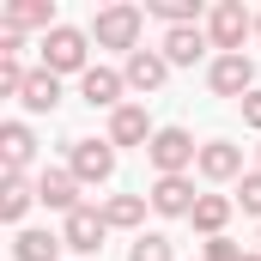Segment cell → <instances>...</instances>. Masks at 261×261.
Wrapping results in <instances>:
<instances>
[{
	"mask_svg": "<svg viewBox=\"0 0 261 261\" xmlns=\"http://www.w3.org/2000/svg\"><path fill=\"white\" fill-rule=\"evenodd\" d=\"M85 55H91V31L55 24V31L43 37V67H49L55 79H61V73H79V79H85V73H91V61H85Z\"/></svg>",
	"mask_w": 261,
	"mask_h": 261,
	"instance_id": "obj_1",
	"label": "cell"
},
{
	"mask_svg": "<svg viewBox=\"0 0 261 261\" xmlns=\"http://www.w3.org/2000/svg\"><path fill=\"white\" fill-rule=\"evenodd\" d=\"M249 37H255V18L243 12V0H219V6L206 12V43H213L219 55H243Z\"/></svg>",
	"mask_w": 261,
	"mask_h": 261,
	"instance_id": "obj_2",
	"label": "cell"
},
{
	"mask_svg": "<svg viewBox=\"0 0 261 261\" xmlns=\"http://www.w3.org/2000/svg\"><path fill=\"white\" fill-rule=\"evenodd\" d=\"M140 24H146L140 6H103V12L91 18V43H97V49H122V55H134V49H140Z\"/></svg>",
	"mask_w": 261,
	"mask_h": 261,
	"instance_id": "obj_3",
	"label": "cell"
},
{
	"mask_svg": "<svg viewBox=\"0 0 261 261\" xmlns=\"http://www.w3.org/2000/svg\"><path fill=\"white\" fill-rule=\"evenodd\" d=\"M146 158L158 164V176H182L189 164H200V146H195L189 128H158L152 146H146Z\"/></svg>",
	"mask_w": 261,
	"mask_h": 261,
	"instance_id": "obj_4",
	"label": "cell"
},
{
	"mask_svg": "<svg viewBox=\"0 0 261 261\" xmlns=\"http://www.w3.org/2000/svg\"><path fill=\"white\" fill-rule=\"evenodd\" d=\"M67 170H73L79 182H110V176H116V146H110V140H73Z\"/></svg>",
	"mask_w": 261,
	"mask_h": 261,
	"instance_id": "obj_5",
	"label": "cell"
},
{
	"mask_svg": "<svg viewBox=\"0 0 261 261\" xmlns=\"http://www.w3.org/2000/svg\"><path fill=\"white\" fill-rule=\"evenodd\" d=\"M206 85H213L219 97H237V103H243V97L255 91V61H249V55H219V61L206 67Z\"/></svg>",
	"mask_w": 261,
	"mask_h": 261,
	"instance_id": "obj_6",
	"label": "cell"
},
{
	"mask_svg": "<svg viewBox=\"0 0 261 261\" xmlns=\"http://www.w3.org/2000/svg\"><path fill=\"white\" fill-rule=\"evenodd\" d=\"M103 231H110L103 206H79V213H67V231H61V243L73 249V255H97V249H103Z\"/></svg>",
	"mask_w": 261,
	"mask_h": 261,
	"instance_id": "obj_7",
	"label": "cell"
},
{
	"mask_svg": "<svg viewBox=\"0 0 261 261\" xmlns=\"http://www.w3.org/2000/svg\"><path fill=\"white\" fill-rule=\"evenodd\" d=\"M195 170L206 182H237V176H249V170H243V146H231V140H206Z\"/></svg>",
	"mask_w": 261,
	"mask_h": 261,
	"instance_id": "obj_8",
	"label": "cell"
},
{
	"mask_svg": "<svg viewBox=\"0 0 261 261\" xmlns=\"http://www.w3.org/2000/svg\"><path fill=\"white\" fill-rule=\"evenodd\" d=\"M152 213H164V219H189V213H195V182H189V176H158V182H152Z\"/></svg>",
	"mask_w": 261,
	"mask_h": 261,
	"instance_id": "obj_9",
	"label": "cell"
},
{
	"mask_svg": "<svg viewBox=\"0 0 261 261\" xmlns=\"http://www.w3.org/2000/svg\"><path fill=\"white\" fill-rule=\"evenodd\" d=\"M122 85H128V79H122L116 67H91V73L79 79V97H85L91 110H110V116H116V110H122Z\"/></svg>",
	"mask_w": 261,
	"mask_h": 261,
	"instance_id": "obj_10",
	"label": "cell"
},
{
	"mask_svg": "<svg viewBox=\"0 0 261 261\" xmlns=\"http://www.w3.org/2000/svg\"><path fill=\"white\" fill-rule=\"evenodd\" d=\"M206 49H213V43H206V31H200V24H182V31H164V43H158V55H164L170 67H195L200 55H206Z\"/></svg>",
	"mask_w": 261,
	"mask_h": 261,
	"instance_id": "obj_11",
	"label": "cell"
},
{
	"mask_svg": "<svg viewBox=\"0 0 261 261\" xmlns=\"http://www.w3.org/2000/svg\"><path fill=\"white\" fill-rule=\"evenodd\" d=\"M0 24H6L12 37H18V31H43V37H49V31H55V0H12V6L0 12Z\"/></svg>",
	"mask_w": 261,
	"mask_h": 261,
	"instance_id": "obj_12",
	"label": "cell"
},
{
	"mask_svg": "<svg viewBox=\"0 0 261 261\" xmlns=\"http://www.w3.org/2000/svg\"><path fill=\"white\" fill-rule=\"evenodd\" d=\"M37 200L49 213H79V176L73 170H43L37 176Z\"/></svg>",
	"mask_w": 261,
	"mask_h": 261,
	"instance_id": "obj_13",
	"label": "cell"
},
{
	"mask_svg": "<svg viewBox=\"0 0 261 261\" xmlns=\"http://www.w3.org/2000/svg\"><path fill=\"white\" fill-rule=\"evenodd\" d=\"M152 122H146V103H122L110 116V146H152Z\"/></svg>",
	"mask_w": 261,
	"mask_h": 261,
	"instance_id": "obj_14",
	"label": "cell"
},
{
	"mask_svg": "<svg viewBox=\"0 0 261 261\" xmlns=\"http://www.w3.org/2000/svg\"><path fill=\"white\" fill-rule=\"evenodd\" d=\"M122 79H128L134 91H158V85L170 79V61H164L158 49H134V55H128V67H122Z\"/></svg>",
	"mask_w": 261,
	"mask_h": 261,
	"instance_id": "obj_15",
	"label": "cell"
},
{
	"mask_svg": "<svg viewBox=\"0 0 261 261\" xmlns=\"http://www.w3.org/2000/svg\"><path fill=\"white\" fill-rule=\"evenodd\" d=\"M18 103H24L31 116H55V110H61V79H55L49 67H37V73L24 79V91H18Z\"/></svg>",
	"mask_w": 261,
	"mask_h": 261,
	"instance_id": "obj_16",
	"label": "cell"
},
{
	"mask_svg": "<svg viewBox=\"0 0 261 261\" xmlns=\"http://www.w3.org/2000/svg\"><path fill=\"white\" fill-rule=\"evenodd\" d=\"M231 206H237L231 195H200V200H195V213H189V225H195L200 237H225V225H231Z\"/></svg>",
	"mask_w": 261,
	"mask_h": 261,
	"instance_id": "obj_17",
	"label": "cell"
},
{
	"mask_svg": "<svg viewBox=\"0 0 261 261\" xmlns=\"http://www.w3.org/2000/svg\"><path fill=\"white\" fill-rule=\"evenodd\" d=\"M31 146H37V140H31V128H24V122H6V128H0V158H6V176H24Z\"/></svg>",
	"mask_w": 261,
	"mask_h": 261,
	"instance_id": "obj_18",
	"label": "cell"
},
{
	"mask_svg": "<svg viewBox=\"0 0 261 261\" xmlns=\"http://www.w3.org/2000/svg\"><path fill=\"white\" fill-rule=\"evenodd\" d=\"M61 237L55 231H18L12 237V261H61Z\"/></svg>",
	"mask_w": 261,
	"mask_h": 261,
	"instance_id": "obj_19",
	"label": "cell"
},
{
	"mask_svg": "<svg viewBox=\"0 0 261 261\" xmlns=\"http://www.w3.org/2000/svg\"><path fill=\"white\" fill-rule=\"evenodd\" d=\"M146 206H152L146 195H110L103 200V219H110V231H134L146 219Z\"/></svg>",
	"mask_w": 261,
	"mask_h": 261,
	"instance_id": "obj_20",
	"label": "cell"
},
{
	"mask_svg": "<svg viewBox=\"0 0 261 261\" xmlns=\"http://www.w3.org/2000/svg\"><path fill=\"white\" fill-rule=\"evenodd\" d=\"M31 200H37V189H31L24 176H6V195H0V219L24 231V213H31Z\"/></svg>",
	"mask_w": 261,
	"mask_h": 261,
	"instance_id": "obj_21",
	"label": "cell"
},
{
	"mask_svg": "<svg viewBox=\"0 0 261 261\" xmlns=\"http://www.w3.org/2000/svg\"><path fill=\"white\" fill-rule=\"evenodd\" d=\"M146 12H152V18H164L170 31H182V24H200V0H146Z\"/></svg>",
	"mask_w": 261,
	"mask_h": 261,
	"instance_id": "obj_22",
	"label": "cell"
},
{
	"mask_svg": "<svg viewBox=\"0 0 261 261\" xmlns=\"http://www.w3.org/2000/svg\"><path fill=\"white\" fill-rule=\"evenodd\" d=\"M128 261H176V255H170V237L164 231H146V237H134Z\"/></svg>",
	"mask_w": 261,
	"mask_h": 261,
	"instance_id": "obj_23",
	"label": "cell"
},
{
	"mask_svg": "<svg viewBox=\"0 0 261 261\" xmlns=\"http://www.w3.org/2000/svg\"><path fill=\"white\" fill-rule=\"evenodd\" d=\"M24 79H31V73L18 67V55H0V91H6V97H18V91H24Z\"/></svg>",
	"mask_w": 261,
	"mask_h": 261,
	"instance_id": "obj_24",
	"label": "cell"
},
{
	"mask_svg": "<svg viewBox=\"0 0 261 261\" xmlns=\"http://www.w3.org/2000/svg\"><path fill=\"white\" fill-rule=\"evenodd\" d=\"M237 206H243V213H255V219H261V170H249V176L237 182Z\"/></svg>",
	"mask_w": 261,
	"mask_h": 261,
	"instance_id": "obj_25",
	"label": "cell"
},
{
	"mask_svg": "<svg viewBox=\"0 0 261 261\" xmlns=\"http://www.w3.org/2000/svg\"><path fill=\"white\" fill-rule=\"evenodd\" d=\"M200 261H243V249H237L231 237H206V255Z\"/></svg>",
	"mask_w": 261,
	"mask_h": 261,
	"instance_id": "obj_26",
	"label": "cell"
},
{
	"mask_svg": "<svg viewBox=\"0 0 261 261\" xmlns=\"http://www.w3.org/2000/svg\"><path fill=\"white\" fill-rule=\"evenodd\" d=\"M243 122H249V128L261 134V85H255V91H249V97H243Z\"/></svg>",
	"mask_w": 261,
	"mask_h": 261,
	"instance_id": "obj_27",
	"label": "cell"
},
{
	"mask_svg": "<svg viewBox=\"0 0 261 261\" xmlns=\"http://www.w3.org/2000/svg\"><path fill=\"white\" fill-rule=\"evenodd\" d=\"M255 37H261V12H255Z\"/></svg>",
	"mask_w": 261,
	"mask_h": 261,
	"instance_id": "obj_28",
	"label": "cell"
},
{
	"mask_svg": "<svg viewBox=\"0 0 261 261\" xmlns=\"http://www.w3.org/2000/svg\"><path fill=\"white\" fill-rule=\"evenodd\" d=\"M243 261H261V255H243Z\"/></svg>",
	"mask_w": 261,
	"mask_h": 261,
	"instance_id": "obj_29",
	"label": "cell"
}]
</instances>
